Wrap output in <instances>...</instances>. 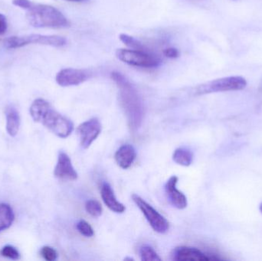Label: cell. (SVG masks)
Returning <instances> with one entry per match:
<instances>
[{
  "mask_svg": "<svg viewBox=\"0 0 262 261\" xmlns=\"http://www.w3.org/2000/svg\"><path fill=\"white\" fill-rule=\"evenodd\" d=\"M111 78L119 90V101L133 132L141 127L144 117L143 101L136 87L122 74L113 72Z\"/></svg>",
  "mask_w": 262,
  "mask_h": 261,
  "instance_id": "obj_1",
  "label": "cell"
},
{
  "mask_svg": "<svg viewBox=\"0 0 262 261\" xmlns=\"http://www.w3.org/2000/svg\"><path fill=\"white\" fill-rule=\"evenodd\" d=\"M12 4L26 10V18L35 28L64 29L69 27L68 18L56 8L30 0H12Z\"/></svg>",
  "mask_w": 262,
  "mask_h": 261,
  "instance_id": "obj_2",
  "label": "cell"
},
{
  "mask_svg": "<svg viewBox=\"0 0 262 261\" xmlns=\"http://www.w3.org/2000/svg\"><path fill=\"white\" fill-rule=\"evenodd\" d=\"M30 114L35 122L41 123L58 137L67 138L74 130L73 123L41 98L33 101L30 107Z\"/></svg>",
  "mask_w": 262,
  "mask_h": 261,
  "instance_id": "obj_3",
  "label": "cell"
},
{
  "mask_svg": "<svg viewBox=\"0 0 262 261\" xmlns=\"http://www.w3.org/2000/svg\"><path fill=\"white\" fill-rule=\"evenodd\" d=\"M3 46L7 49H19L28 44H37L52 47H63L67 44V39L60 35H45L40 34L12 36L3 40Z\"/></svg>",
  "mask_w": 262,
  "mask_h": 261,
  "instance_id": "obj_4",
  "label": "cell"
},
{
  "mask_svg": "<svg viewBox=\"0 0 262 261\" xmlns=\"http://www.w3.org/2000/svg\"><path fill=\"white\" fill-rule=\"evenodd\" d=\"M247 81L241 76L219 78L200 84L195 88V94L203 95L218 92L236 91L246 88Z\"/></svg>",
  "mask_w": 262,
  "mask_h": 261,
  "instance_id": "obj_5",
  "label": "cell"
},
{
  "mask_svg": "<svg viewBox=\"0 0 262 261\" xmlns=\"http://www.w3.org/2000/svg\"><path fill=\"white\" fill-rule=\"evenodd\" d=\"M116 56L120 61L135 67L154 68L158 67L161 60L151 52L134 49H120L116 51Z\"/></svg>",
  "mask_w": 262,
  "mask_h": 261,
  "instance_id": "obj_6",
  "label": "cell"
},
{
  "mask_svg": "<svg viewBox=\"0 0 262 261\" xmlns=\"http://www.w3.org/2000/svg\"><path fill=\"white\" fill-rule=\"evenodd\" d=\"M132 199L134 203L140 208L154 231L159 234H166L169 231V222L155 208H152V206L137 195H133Z\"/></svg>",
  "mask_w": 262,
  "mask_h": 261,
  "instance_id": "obj_7",
  "label": "cell"
},
{
  "mask_svg": "<svg viewBox=\"0 0 262 261\" xmlns=\"http://www.w3.org/2000/svg\"><path fill=\"white\" fill-rule=\"evenodd\" d=\"M101 132V124L97 118H92L82 123L77 129L81 147L88 149L98 137Z\"/></svg>",
  "mask_w": 262,
  "mask_h": 261,
  "instance_id": "obj_8",
  "label": "cell"
},
{
  "mask_svg": "<svg viewBox=\"0 0 262 261\" xmlns=\"http://www.w3.org/2000/svg\"><path fill=\"white\" fill-rule=\"evenodd\" d=\"M88 78L89 74L85 70L69 67L60 70L55 77V81L61 87H71L82 84Z\"/></svg>",
  "mask_w": 262,
  "mask_h": 261,
  "instance_id": "obj_9",
  "label": "cell"
},
{
  "mask_svg": "<svg viewBox=\"0 0 262 261\" xmlns=\"http://www.w3.org/2000/svg\"><path fill=\"white\" fill-rule=\"evenodd\" d=\"M54 176L61 180L74 181L78 179V173L74 168L69 155L64 152L58 153V162L54 170Z\"/></svg>",
  "mask_w": 262,
  "mask_h": 261,
  "instance_id": "obj_10",
  "label": "cell"
},
{
  "mask_svg": "<svg viewBox=\"0 0 262 261\" xmlns=\"http://www.w3.org/2000/svg\"><path fill=\"white\" fill-rule=\"evenodd\" d=\"M177 182L178 177L176 176H171L165 185V191L168 200L172 206L178 209H184L187 207V199L182 192L177 189Z\"/></svg>",
  "mask_w": 262,
  "mask_h": 261,
  "instance_id": "obj_11",
  "label": "cell"
},
{
  "mask_svg": "<svg viewBox=\"0 0 262 261\" xmlns=\"http://www.w3.org/2000/svg\"><path fill=\"white\" fill-rule=\"evenodd\" d=\"M172 260L176 261H209L212 260L207 254L195 248L177 247L172 251Z\"/></svg>",
  "mask_w": 262,
  "mask_h": 261,
  "instance_id": "obj_12",
  "label": "cell"
},
{
  "mask_svg": "<svg viewBox=\"0 0 262 261\" xmlns=\"http://www.w3.org/2000/svg\"><path fill=\"white\" fill-rule=\"evenodd\" d=\"M101 196L103 202L111 211L118 214H121L125 211V206L117 199L112 186L107 182H104L101 185Z\"/></svg>",
  "mask_w": 262,
  "mask_h": 261,
  "instance_id": "obj_13",
  "label": "cell"
},
{
  "mask_svg": "<svg viewBox=\"0 0 262 261\" xmlns=\"http://www.w3.org/2000/svg\"><path fill=\"white\" fill-rule=\"evenodd\" d=\"M115 161L123 170L130 168L137 158V151L130 144L121 146L115 153Z\"/></svg>",
  "mask_w": 262,
  "mask_h": 261,
  "instance_id": "obj_14",
  "label": "cell"
},
{
  "mask_svg": "<svg viewBox=\"0 0 262 261\" xmlns=\"http://www.w3.org/2000/svg\"><path fill=\"white\" fill-rule=\"evenodd\" d=\"M6 130L11 136H16L19 130L20 116L16 109L9 106L6 110Z\"/></svg>",
  "mask_w": 262,
  "mask_h": 261,
  "instance_id": "obj_15",
  "label": "cell"
},
{
  "mask_svg": "<svg viewBox=\"0 0 262 261\" xmlns=\"http://www.w3.org/2000/svg\"><path fill=\"white\" fill-rule=\"evenodd\" d=\"M15 216L7 204L0 203V232L8 229L13 223Z\"/></svg>",
  "mask_w": 262,
  "mask_h": 261,
  "instance_id": "obj_16",
  "label": "cell"
},
{
  "mask_svg": "<svg viewBox=\"0 0 262 261\" xmlns=\"http://www.w3.org/2000/svg\"><path fill=\"white\" fill-rule=\"evenodd\" d=\"M172 159L176 163L182 167H189L193 160V154L186 148H178L174 151Z\"/></svg>",
  "mask_w": 262,
  "mask_h": 261,
  "instance_id": "obj_17",
  "label": "cell"
},
{
  "mask_svg": "<svg viewBox=\"0 0 262 261\" xmlns=\"http://www.w3.org/2000/svg\"><path fill=\"white\" fill-rule=\"evenodd\" d=\"M120 40L125 44L127 47L130 48L134 50L144 51V52H149V49L137 38L127 34H121L119 36Z\"/></svg>",
  "mask_w": 262,
  "mask_h": 261,
  "instance_id": "obj_18",
  "label": "cell"
},
{
  "mask_svg": "<svg viewBox=\"0 0 262 261\" xmlns=\"http://www.w3.org/2000/svg\"><path fill=\"white\" fill-rule=\"evenodd\" d=\"M140 259L143 261H160L161 258L155 250L149 245L142 246L140 249Z\"/></svg>",
  "mask_w": 262,
  "mask_h": 261,
  "instance_id": "obj_19",
  "label": "cell"
},
{
  "mask_svg": "<svg viewBox=\"0 0 262 261\" xmlns=\"http://www.w3.org/2000/svg\"><path fill=\"white\" fill-rule=\"evenodd\" d=\"M86 211L92 217L98 218L102 215L103 208L98 201L90 199L85 203Z\"/></svg>",
  "mask_w": 262,
  "mask_h": 261,
  "instance_id": "obj_20",
  "label": "cell"
},
{
  "mask_svg": "<svg viewBox=\"0 0 262 261\" xmlns=\"http://www.w3.org/2000/svg\"><path fill=\"white\" fill-rule=\"evenodd\" d=\"M77 230L80 234L86 238L93 237L95 234L93 228L89 222L84 220H80L76 225Z\"/></svg>",
  "mask_w": 262,
  "mask_h": 261,
  "instance_id": "obj_21",
  "label": "cell"
},
{
  "mask_svg": "<svg viewBox=\"0 0 262 261\" xmlns=\"http://www.w3.org/2000/svg\"><path fill=\"white\" fill-rule=\"evenodd\" d=\"M2 256L7 257V258L12 259V260H18L19 259L20 254L16 248L10 245H6L1 251Z\"/></svg>",
  "mask_w": 262,
  "mask_h": 261,
  "instance_id": "obj_22",
  "label": "cell"
},
{
  "mask_svg": "<svg viewBox=\"0 0 262 261\" xmlns=\"http://www.w3.org/2000/svg\"><path fill=\"white\" fill-rule=\"evenodd\" d=\"M41 255L45 260L47 261H54L58 258V253L54 248L51 247H43L41 250Z\"/></svg>",
  "mask_w": 262,
  "mask_h": 261,
  "instance_id": "obj_23",
  "label": "cell"
},
{
  "mask_svg": "<svg viewBox=\"0 0 262 261\" xmlns=\"http://www.w3.org/2000/svg\"><path fill=\"white\" fill-rule=\"evenodd\" d=\"M163 55L169 58H177L180 55V52L175 48H168L163 51Z\"/></svg>",
  "mask_w": 262,
  "mask_h": 261,
  "instance_id": "obj_24",
  "label": "cell"
},
{
  "mask_svg": "<svg viewBox=\"0 0 262 261\" xmlns=\"http://www.w3.org/2000/svg\"><path fill=\"white\" fill-rule=\"evenodd\" d=\"M8 29V22L6 17L0 13V35H4Z\"/></svg>",
  "mask_w": 262,
  "mask_h": 261,
  "instance_id": "obj_25",
  "label": "cell"
},
{
  "mask_svg": "<svg viewBox=\"0 0 262 261\" xmlns=\"http://www.w3.org/2000/svg\"><path fill=\"white\" fill-rule=\"evenodd\" d=\"M66 1L77 2V3H78V2H82V1H84V0H66Z\"/></svg>",
  "mask_w": 262,
  "mask_h": 261,
  "instance_id": "obj_26",
  "label": "cell"
},
{
  "mask_svg": "<svg viewBox=\"0 0 262 261\" xmlns=\"http://www.w3.org/2000/svg\"><path fill=\"white\" fill-rule=\"evenodd\" d=\"M259 210H260V211H261V212L262 213V202L261 204H260V205H259Z\"/></svg>",
  "mask_w": 262,
  "mask_h": 261,
  "instance_id": "obj_27",
  "label": "cell"
},
{
  "mask_svg": "<svg viewBox=\"0 0 262 261\" xmlns=\"http://www.w3.org/2000/svg\"></svg>",
  "mask_w": 262,
  "mask_h": 261,
  "instance_id": "obj_28",
  "label": "cell"
}]
</instances>
